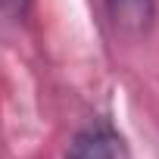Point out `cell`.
Segmentation results:
<instances>
[{
  "label": "cell",
  "instance_id": "6da1fadb",
  "mask_svg": "<svg viewBox=\"0 0 159 159\" xmlns=\"http://www.w3.org/2000/svg\"><path fill=\"white\" fill-rule=\"evenodd\" d=\"M103 10L112 31L125 41H143L159 16L156 0H103Z\"/></svg>",
  "mask_w": 159,
  "mask_h": 159
},
{
  "label": "cell",
  "instance_id": "7a4b0ae2",
  "mask_svg": "<svg viewBox=\"0 0 159 159\" xmlns=\"http://www.w3.org/2000/svg\"><path fill=\"white\" fill-rule=\"evenodd\" d=\"M66 159H119V147L106 128H84L72 137Z\"/></svg>",
  "mask_w": 159,
  "mask_h": 159
},
{
  "label": "cell",
  "instance_id": "3957f363",
  "mask_svg": "<svg viewBox=\"0 0 159 159\" xmlns=\"http://www.w3.org/2000/svg\"><path fill=\"white\" fill-rule=\"evenodd\" d=\"M31 7V0H0V10H3L10 19H22Z\"/></svg>",
  "mask_w": 159,
  "mask_h": 159
}]
</instances>
